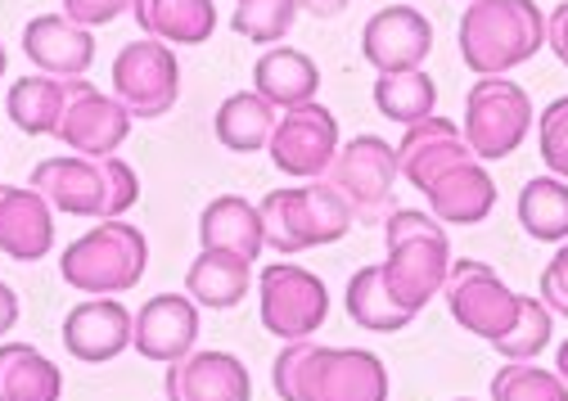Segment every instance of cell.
<instances>
[{
    "instance_id": "1",
    "label": "cell",
    "mask_w": 568,
    "mask_h": 401,
    "mask_svg": "<svg viewBox=\"0 0 568 401\" xmlns=\"http://www.w3.org/2000/svg\"><path fill=\"white\" fill-rule=\"evenodd\" d=\"M397 176H406L438 222L474 226L496 208V185L478 167L474 150L465 145V131L447 117H419L406 126L397 145Z\"/></svg>"
},
{
    "instance_id": "2",
    "label": "cell",
    "mask_w": 568,
    "mask_h": 401,
    "mask_svg": "<svg viewBox=\"0 0 568 401\" xmlns=\"http://www.w3.org/2000/svg\"><path fill=\"white\" fill-rule=\"evenodd\" d=\"M280 401H388V370L362 348H321L298 339L271 366Z\"/></svg>"
},
{
    "instance_id": "3",
    "label": "cell",
    "mask_w": 568,
    "mask_h": 401,
    "mask_svg": "<svg viewBox=\"0 0 568 401\" xmlns=\"http://www.w3.org/2000/svg\"><path fill=\"white\" fill-rule=\"evenodd\" d=\"M32 189L68 217H100V222H118L140 198L135 172L113 154L109 158H91V154L41 158L32 167Z\"/></svg>"
},
{
    "instance_id": "4",
    "label": "cell",
    "mask_w": 568,
    "mask_h": 401,
    "mask_svg": "<svg viewBox=\"0 0 568 401\" xmlns=\"http://www.w3.org/2000/svg\"><path fill=\"white\" fill-rule=\"evenodd\" d=\"M384 226H388V257L379 266L384 285H388L393 302L415 316L447 285V271H452L447 230L438 217L415 213V208H397Z\"/></svg>"
},
{
    "instance_id": "5",
    "label": "cell",
    "mask_w": 568,
    "mask_h": 401,
    "mask_svg": "<svg viewBox=\"0 0 568 401\" xmlns=\"http://www.w3.org/2000/svg\"><path fill=\"white\" fill-rule=\"evenodd\" d=\"M546 45L537 0H474L460 19V59L478 78H501Z\"/></svg>"
},
{
    "instance_id": "6",
    "label": "cell",
    "mask_w": 568,
    "mask_h": 401,
    "mask_svg": "<svg viewBox=\"0 0 568 401\" xmlns=\"http://www.w3.org/2000/svg\"><path fill=\"white\" fill-rule=\"evenodd\" d=\"M257 213H262L266 244L280 253H307L352 230L347 198L325 176H316L312 185H294V189H271Z\"/></svg>"
},
{
    "instance_id": "7",
    "label": "cell",
    "mask_w": 568,
    "mask_h": 401,
    "mask_svg": "<svg viewBox=\"0 0 568 401\" xmlns=\"http://www.w3.org/2000/svg\"><path fill=\"white\" fill-rule=\"evenodd\" d=\"M150 266V244L126 222H100L82 239H73L59 257V276L82 294H126L140 285Z\"/></svg>"
},
{
    "instance_id": "8",
    "label": "cell",
    "mask_w": 568,
    "mask_h": 401,
    "mask_svg": "<svg viewBox=\"0 0 568 401\" xmlns=\"http://www.w3.org/2000/svg\"><path fill=\"white\" fill-rule=\"evenodd\" d=\"M325 181L347 198L357 226H384L397 208L393 181H397V150L379 136H357L338 145L334 163L325 167Z\"/></svg>"
},
{
    "instance_id": "9",
    "label": "cell",
    "mask_w": 568,
    "mask_h": 401,
    "mask_svg": "<svg viewBox=\"0 0 568 401\" xmlns=\"http://www.w3.org/2000/svg\"><path fill=\"white\" fill-rule=\"evenodd\" d=\"M532 131V100L506 78H478L465 95V145L474 158H506Z\"/></svg>"
},
{
    "instance_id": "10",
    "label": "cell",
    "mask_w": 568,
    "mask_h": 401,
    "mask_svg": "<svg viewBox=\"0 0 568 401\" xmlns=\"http://www.w3.org/2000/svg\"><path fill=\"white\" fill-rule=\"evenodd\" d=\"M443 289H447V307H452L456 325L469 329L474 339L496 343L519 320V294L496 276L487 261H474V257L456 261Z\"/></svg>"
},
{
    "instance_id": "11",
    "label": "cell",
    "mask_w": 568,
    "mask_h": 401,
    "mask_svg": "<svg viewBox=\"0 0 568 401\" xmlns=\"http://www.w3.org/2000/svg\"><path fill=\"white\" fill-rule=\"evenodd\" d=\"M257 298H262L266 333H275V339H284V343L312 339L329 316V294H325L321 276L303 271V266H290V261L266 266Z\"/></svg>"
},
{
    "instance_id": "12",
    "label": "cell",
    "mask_w": 568,
    "mask_h": 401,
    "mask_svg": "<svg viewBox=\"0 0 568 401\" xmlns=\"http://www.w3.org/2000/svg\"><path fill=\"white\" fill-rule=\"evenodd\" d=\"M113 95L131 117H163L181 95V63L163 41H131L113 59Z\"/></svg>"
},
{
    "instance_id": "13",
    "label": "cell",
    "mask_w": 568,
    "mask_h": 401,
    "mask_svg": "<svg viewBox=\"0 0 568 401\" xmlns=\"http://www.w3.org/2000/svg\"><path fill=\"white\" fill-rule=\"evenodd\" d=\"M271 163L290 176H325V167L338 154V122L329 109H321L316 100L284 109V117L271 131Z\"/></svg>"
},
{
    "instance_id": "14",
    "label": "cell",
    "mask_w": 568,
    "mask_h": 401,
    "mask_svg": "<svg viewBox=\"0 0 568 401\" xmlns=\"http://www.w3.org/2000/svg\"><path fill=\"white\" fill-rule=\"evenodd\" d=\"M126 136H131V113L122 109L118 95H104L91 82L78 86V95L68 100V109L54 126V141H63L78 154H91V158H109L113 150H122Z\"/></svg>"
},
{
    "instance_id": "15",
    "label": "cell",
    "mask_w": 568,
    "mask_h": 401,
    "mask_svg": "<svg viewBox=\"0 0 568 401\" xmlns=\"http://www.w3.org/2000/svg\"><path fill=\"white\" fill-rule=\"evenodd\" d=\"M429 45H434V23L424 19L415 6H388L362 32V54L375 63L379 73L419 69V63L429 59Z\"/></svg>"
},
{
    "instance_id": "16",
    "label": "cell",
    "mask_w": 568,
    "mask_h": 401,
    "mask_svg": "<svg viewBox=\"0 0 568 401\" xmlns=\"http://www.w3.org/2000/svg\"><path fill=\"white\" fill-rule=\"evenodd\" d=\"M168 401H253L248 366L231 352H185L168 366Z\"/></svg>"
},
{
    "instance_id": "17",
    "label": "cell",
    "mask_w": 568,
    "mask_h": 401,
    "mask_svg": "<svg viewBox=\"0 0 568 401\" xmlns=\"http://www.w3.org/2000/svg\"><path fill=\"white\" fill-rule=\"evenodd\" d=\"M199 339V311L194 298L181 294H159L131 316V348L150 361H181Z\"/></svg>"
},
{
    "instance_id": "18",
    "label": "cell",
    "mask_w": 568,
    "mask_h": 401,
    "mask_svg": "<svg viewBox=\"0 0 568 401\" xmlns=\"http://www.w3.org/2000/svg\"><path fill=\"white\" fill-rule=\"evenodd\" d=\"M63 348L68 357H78L87 366L113 361L118 352L131 348V311L113 298H91L68 307L63 316Z\"/></svg>"
},
{
    "instance_id": "19",
    "label": "cell",
    "mask_w": 568,
    "mask_h": 401,
    "mask_svg": "<svg viewBox=\"0 0 568 401\" xmlns=\"http://www.w3.org/2000/svg\"><path fill=\"white\" fill-rule=\"evenodd\" d=\"M23 50L50 78H82L95 63V37L91 28L73 23L68 14H37L23 28Z\"/></svg>"
},
{
    "instance_id": "20",
    "label": "cell",
    "mask_w": 568,
    "mask_h": 401,
    "mask_svg": "<svg viewBox=\"0 0 568 401\" xmlns=\"http://www.w3.org/2000/svg\"><path fill=\"white\" fill-rule=\"evenodd\" d=\"M54 244V217L37 189L0 185V253L14 261H37Z\"/></svg>"
},
{
    "instance_id": "21",
    "label": "cell",
    "mask_w": 568,
    "mask_h": 401,
    "mask_svg": "<svg viewBox=\"0 0 568 401\" xmlns=\"http://www.w3.org/2000/svg\"><path fill=\"white\" fill-rule=\"evenodd\" d=\"M199 244L203 248H226L244 261H257V253L266 248V235H262V213L240 194H222L212 198L199 217Z\"/></svg>"
},
{
    "instance_id": "22",
    "label": "cell",
    "mask_w": 568,
    "mask_h": 401,
    "mask_svg": "<svg viewBox=\"0 0 568 401\" xmlns=\"http://www.w3.org/2000/svg\"><path fill=\"white\" fill-rule=\"evenodd\" d=\"M253 91L271 104V109H298L321 91V69L303 54V50H266L253 63Z\"/></svg>"
},
{
    "instance_id": "23",
    "label": "cell",
    "mask_w": 568,
    "mask_h": 401,
    "mask_svg": "<svg viewBox=\"0 0 568 401\" xmlns=\"http://www.w3.org/2000/svg\"><path fill=\"white\" fill-rule=\"evenodd\" d=\"M82 78H19L6 95V113L19 131H28V136H54V126L68 109V100L78 95Z\"/></svg>"
},
{
    "instance_id": "24",
    "label": "cell",
    "mask_w": 568,
    "mask_h": 401,
    "mask_svg": "<svg viewBox=\"0 0 568 401\" xmlns=\"http://www.w3.org/2000/svg\"><path fill=\"white\" fill-rule=\"evenodd\" d=\"M131 14L154 41H176V45H203L212 28H217L212 0H131Z\"/></svg>"
},
{
    "instance_id": "25",
    "label": "cell",
    "mask_w": 568,
    "mask_h": 401,
    "mask_svg": "<svg viewBox=\"0 0 568 401\" xmlns=\"http://www.w3.org/2000/svg\"><path fill=\"white\" fill-rule=\"evenodd\" d=\"M248 266L244 257L226 253V248H203L190 271H185V289L194 302L212 307V311H226V307H240L244 294H248Z\"/></svg>"
},
{
    "instance_id": "26",
    "label": "cell",
    "mask_w": 568,
    "mask_h": 401,
    "mask_svg": "<svg viewBox=\"0 0 568 401\" xmlns=\"http://www.w3.org/2000/svg\"><path fill=\"white\" fill-rule=\"evenodd\" d=\"M63 374L32 343L0 348V401H59Z\"/></svg>"
},
{
    "instance_id": "27",
    "label": "cell",
    "mask_w": 568,
    "mask_h": 401,
    "mask_svg": "<svg viewBox=\"0 0 568 401\" xmlns=\"http://www.w3.org/2000/svg\"><path fill=\"white\" fill-rule=\"evenodd\" d=\"M275 131V109L257 91H240L217 109V141L235 154H253L271 141Z\"/></svg>"
},
{
    "instance_id": "28",
    "label": "cell",
    "mask_w": 568,
    "mask_h": 401,
    "mask_svg": "<svg viewBox=\"0 0 568 401\" xmlns=\"http://www.w3.org/2000/svg\"><path fill=\"white\" fill-rule=\"evenodd\" d=\"M519 226L541 244L568 239V185L559 176H537L519 194Z\"/></svg>"
},
{
    "instance_id": "29",
    "label": "cell",
    "mask_w": 568,
    "mask_h": 401,
    "mask_svg": "<svg viewBox=\"0 0 568 401\" xmlns=\"http://www.w3.org/2000/svg\"><path fill=\"white\" fill-rule=\"evenodd\" d=\"M347 316L357 320L362 329H375V333H393V329H406L415 320L410 311H402L393 302L379 266H362V271L347 280Z\"/></svg>"
},
{
    "instance_id": "30",
    "label": "cell",
    "mask_w": 568,
    "mask_h": 401,
    "mask_svg": "<svg viewBox=\"0 0 568 401\" xmlns=\"http://www.w3.org/2000/svg\"><path fill=\"white\" fill-rule=\"evenodd\" d=\"M438 104V86L424 69H406V73H379L375 82V109L393 122H419V117H434Z\"/></svg>"
},
{
    "instance_id": "31",
    "label": "cell",
    "mask_w": 568,
    "mask_h": 401,
    "mask_svg": "<svg viewBox=\"0 0 568 401\" xmlns=\"http://www.w3.org/2000/svg\"><path fill=\"white\" fill-rule=\"evenodd\" d=\"M491 401H568V383L541 366L510 361L491 374Z\"/></svg>"
},
{
    "instance_id": "32",
    "label": "cell",
    "mask_w": 568,
    "mask_h": 401,
    "mask_svg": "<svg viewBox=\"0 0 568 401\" xmlns=\"http://www.w3.org/2000/svg\"><path fill=\"white\" fill-rule=\"evenodd\" d=\"M550 307L541 302V298H524L519 294V320L510 325V333H501L491 348L501 352V357H510V361H532L546 343H550Z\"/></svg>"
},
{
    "instance_id": "33",
    "label": "cell",
    "mask_w": 568,
    "mask_h": 401,
    "mask_svg": "<svg viewBox=\"0 0 568 401\" xmlns=\"http://www.w3.org/2000/svg\"><path fill=\"white\" fill-rule=\"evenodd\" d=\"M294 14H298L294 0H240L231 28L240 37H248V41L271 45V41H280L284 32L294 28Z\"/></svg>"
},
{
    "instance_id": "34",
    "label": "cell",
    "mask_w": 568,
    "mask_h": 401,
    "mask_svg": "<svg viewBox=\"0 0 568 401\" xmlns=\"http://www.w3.org/2000/svg\"><path fill=\"white\" fill-rule=\"evenodd\" d=\"M537 141H541V163L564 181V176H568V95L541 109V117H537Z\"/></svg>"
},
{
    "instance_id": "35",
    "label": "cell",
    "mask_w": 568,
    "mask_h": 401,
    "mask_svg": "<svg viewBox=\"0 0 568 401\" xmlns=\"http://www.w3.org/2000/svg\"><path fill=\"white\" fill-rule=\"evenodd\" d=\"M541 302L559 316H568V239L559 244V253L550 257L546 276H541Z\"/></svg>"
},
{
    "instance_id": "36",
    "label": "cell",
    "mask_w": 568,
    "mask_h": 401,
    "mask_svg": "<svg viewBox=\"0 0 568 401\" xmlns=\"http://www.w3.org/2000/svg\"><path fill=\"white\" fill-rule=\"evenodd\" d=\"M131 10V0H63V14L82 23V28H100V23H113L118 14Z\"/></svg>"
},
{
    "instance_id": "37",
    "label": "cell",
    "mask_w": 568,
    "mask_h": 401,
    "mask_svg": "<svg viewBox=\"0 0 568 401\" xmlns=\"http://www.w3.org/2000/svg\"><path fill=\"white\" fill-rule=\"evenodd\" d=\"M546 41H550V50H555V59L559 63H568V0L564 6L546 19Z\"/></svg>"
},
{
    "instance_id": "38",
    "label": "cell",
    "mask_w": 568,
    "mask_h": 401,
    "mask_svg": "<svg viewBox=\"0 0 568 401\" xmlns=\"http://www.w3.org/2000/svg\"><path fill=\"white\" fill-rule=\"evenodd\" d=\"M14 320H19V298H14V289L0 280V339L14 329Z\"/></svg>"
},
{
    "instance_id": "39",
    "label": "cell",
    "mask_w": 568,
    "mask_h": 401,
    "mask_svg": "<svg viewBox=\"0 0 568 401\" xmlns=\"http://www.w3.org/2000/svg\"><path fill=\"white\" fill-rule=\"evenodd\" d=\"M298 10H307V14H316V19H329V14H338L347 0H294Z\"/></svg>"
},
{
    "instance_id": "40",
    "label": "cell",
    "mask_w": 568,
    "mask_h": 401,
    "mask_svg": "<svg viewBox=\"0 0 568 401\" xmlns=\"http://www.w3.org/2000/svg\"><path fill=\"white\" fill-rule=\"evenodd\" d=\"M559 379H564V383H568V339H564V343H559Z\"/></svg>"
},
{
    "instance_id": "41",
    "label": "cell",
    "mask_w": 568,
    "mask_h": 401,
    "mask_svg": "<svg viewBox=\"0 0 568 401\" xmlns=\"http://www.w3.org/2000/svg\"><path fill=\"white\" fill-rule=\"evenodd\" d=\"M6 63H10V59H6V45H0V73H6Z\"/></svg>"
},
{
    "instance_id": "42",
    "label": "cell",
    "mask_w": 568,
    "mask_h": 401,
    "mask_svg": "<svg viewBox=\"0 0 568 401\" xmlns=\"http://www.w3.org/2000/svg\"><path fill=\"white\" fill-rule=\"evenodd\" d=\"M465 401H469V397H465Z\"/></svg>"
}]
</instances>
